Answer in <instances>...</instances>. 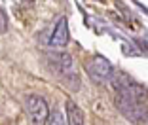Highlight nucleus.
<instances>
[{"label": "nucleus", "mask_w": 148, "mask_h": 125, "mask_svg": "<svg viewBox=\"0 0 148 125\" xmlns=\"http://www.w3.org/2000/svg\"><path fill=\"white\" fill-rule=\"evenodd\" d=\"M69 44V23L65 17H59L55 29H53V34L49 38V46L51 48H63Z\"/></svg>", "instance_id": "obj_6"}, {"label": "nucleus", "mask_w": 148, "mask_h": 125, "mask_svg": "<svg viewBox=\"0 0 148 125\" xmlns=\"http://www.w3.org/2000/svg\"><path fill=\"white\" fill-rule=\"evenodd\" d=\"M48 125H66V121L63 120V116H61L59 110H53V112L49 114V117H48Z\"/></svg>", "instance_id": "obj_8"}, {"label": "nucleus", "mask_w": 148, "mask_h": 125, "mask_svg": "<svg viewBox=\"0 0 148 125\" xmlns=\"http://www.w3.org/2000/svg\"><path fill=\"white\" fill-rule=\"evenodd\" d=\"M65 108H66V120H69V125H84V121H86L84 112L80 110V106L74 102V100H66Z\"/></svg>", "instance_id": "obj_7"}, {"label": "nucleus", "mask_w": 148, "mask_h": 125, "mask_svg": "<svg viewBox=\"0 0 148 125\" xmlns=\"http://www.w3.org/2000/svg\"><path fill=\"white\" fill-rule=\"evenodd\" d=\"M46 61H48L49 70L65 85H69L70 89H78L80 76H78V70H76V65H74L72 57L69 53H48Z\"/></svg>", "instance_id": "obj_1"}, {"label": "nucleus", "mask_w": 148, "mask_h": 125, "mask_svg": "<svg viewBox=\"0 0 148 125\" xmlns=\"http://www.w3.org/2000/svg\"><path fill=\"white\" fill-rule=\"evenodd\" d=\"M112 85H114V93H122V95L133 97V99H139V100H146L148 97V91L127 74H114Z\"/></svg>", "instance_id": "obj_4"}, {"label": "nucleus", "mask_w": 148, "mask_h": 125, "mask_svg": "<svg viewBox=\"0 0 148 125\" xmlns=\"http://www.w3.org/2000/svg\"><path fill=\"white\" fill-rule=\"evenodd\" d=\"M86 72H87V76L97 83L112 82L114 74H116L114 68H112V65L101 55H95V57H91V59L87 61L86 63Z\"/></svg>", "instance_id": "obj_3"}, {"label": "nucleus", "mask_w": 148, "mask_h": 125, "mask_svg": "<svg viewBox=\"0 0 148 125\" xmlns=\"http://www.w3.org/2000/svg\"><path fill=\"white\" fill-rule=\"evenodd\" d=\"M25 108H27V114L31 116L34 125H44L48 121L49 110H48L46 100L40 95H27L25 97Z\"/></svg>", "instance_id": "obj_5"}, {"label": "nucleus", "mask_w": 148, "mask_h": 125, "mask_svg": "<svg viewBox=\"0 0 148 125\" xmlns=\"http://www.w3.org/2000/svg\"><path fill=\"white\" fill-rule=\"evenodd\" d=\"M114 102H116L118 110L122 112V116L129 120L131 123L140 125L148 120V106L144 104V100L133 99V97L122 95V93H114Z\"/></svg>", "instance_id": "obj_2"}, {"label": "nucleus", "mask_w": 148, "mask_h": 125, "mask_svg": "<svg viewBox=\"0 0 148 125\" xmlns=\"http://www.w3.org/2000/svg\"><path fill=\"white\" fill-rule=\"evenodd\" d=\"M6 29H8V21H6V13L2 12V8H0V34H4Z\"/></svg>", "instance_id": "obj_9"}]
</instances>
